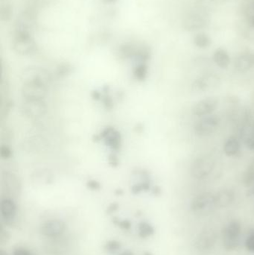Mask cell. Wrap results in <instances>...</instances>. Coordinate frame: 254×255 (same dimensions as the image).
I'll return each instance as SVG.
<instances>
[{"instance_id": "e0dca14e", "label": "cell", "mask_w": 254, "mask_h": 255, "mask_svg": "<svg viewBox=\"0 0 254 255\" xmlns=\"http://www.w3.org/2000/svg\"><path fill=\"white\" fill-rule=\"evenodd\" d=\"M155 230L151 224L142 222L139 225V236L142 239H146L155 234Z\"/></svg>"}, {"instance_id": "52a82bcc", "label": "cell", "mask_w": 254, "mask_h": 255, "mask_svg": "<svg viewBox=\"0 0 254 255\" xmlns=\"http://www.w3.org/2000/svg\"><path fill=\"white\" fill-rule=\"evenodd\" d=\"M254 67V54L244 52L235 58L234 68L239 73H245Z\"/></svg>"}, {"instance_id": "cb8c5ba5", "label": "cell", "mask_w": 254, "mask_h": 255, "mask_svg": "<svg viewBox=\"0 0 254 255\" xmlns=\"http://www.w3.org/2000/svg\"><path fill=\"white\" fill-rule=\"evenodd\" d=\"M119 205L118 204H116V203H114V204H111V205L109 206V207H108V209H107V213L108 214H111V213H114V212H115L116 210L118 209Z\"/></svg>"}, {"instance_id": "ba28073f", "label": "cell", "mask_w": 254, "mask_h": 255, "mask_svg": "<svg viewBox=\"0 0 254 255\" xmlns=\"http://www.w3.org/2000/svg\"><path fill=\"white\" fill-rule=\"evenodd\" d=\"M0 210L6 224L11 225L17 215V206L14 202L11 199H3L0 204Z\"/></svg>"}, {"instance_id": "7a4b0ae2", "label": "cell", "mask_w": 254, "mask_h": 255, "mask_svg": "<svg viewBox=\"0 0 254 255\" xmlns=\"http://www.w3.org/2000/svg\"><path fill=\"white\" fill-rule=\"evenodd\" d=\"M221 122V118L218 115L212 113L209 116H204L194 125V133L198 138L210 136L218 130Z\"/></svg>"}, {"instance_id": "5b68a950", "label": "cell", "mask_w": 254, "mask_h": 255, "mask_svg": "<svg viewBox=\"0 0 254 255\" xmlns=\"http://www.w3.org/2000/svg\"><path fill=\"white\" fill-rule=\"evenodd\" d=\"M219 101L215 97H207L197 102L192 107V113L197 117L212 114L218 108Z\"/></svg>"}, {"instance_id": "4fadbf2b", "label": "cell", "mask_w": 254, "mask_h": 255, "mask_svg": "<svg viewBox=\"0 0 254 255\" xmlns=\"http://www.w3.org/2000/svg\"><path fill=\"white\" fill-rule=\"evenodd\" d=\"M215 238H216V236H215V233L212 232V231H206V232L202 233L197 239L195 245L198 249L205 250V249H210L211 246H212V245H214Z\"/></svg>"}, {"instance_id": "4316f807", "label": "cell", "mask_w": 254, "mask_h": 255, "mask_svg": "<svg viewBox=\"0 0 254 255\" xmlns=\"http://www.w3.org/2000/svg\"><path fill=\"white\" fill-rule=\"evenodd\" d=\"M143 255H153L152 254L150 253V252H145V253L143 254Z\"/></svg>"}, {"instance_id": "484cf974", "label": "cell", "mask_w": 254, "mask_h": 255, "mask_svg": "<svg viewBox=\"0 0 254 255\" xmlns=\"http://www.w3.org/2000/svg\"><path fill=\"white\" fill-rule=\"evenodd\" d=\"M120 255H133V252H130V251H126V252H123V253L120 254Z\"/></svg>"}, {"instance_id": "d4e9b609", "label": "cell", "mask_w": 254, "mask_h": 255, "mask_svg": "<svg viewBox=\"0 0 254 255\" xmlns=\"http://www.w3.org/2000/svg\"><path fill=\"white\" fill-rule=\"evenodd\" d=\"M249 25L251 26V27L254 28V14L249 17Z\"/></svg>"}, {"instance_id": "ac0fdd59", "label": "cell", "mask_w": 254, "mask_h": 255, "mask_svg": "<svg viewBox=\"0 0 254 255\" xmlns=\"http://www.w3.org/2000/svg\"><path fill=\"white\" fill-rule=\"evenodd\" d=\"M242 182L246 187H251L254 184V163L244 172Z\"/></svg>"}, {"instance_id": "8992f818", "label": "cell", "mask_w": 254, "mask_h": 255, "mask_svg": "<svg viewBox=\"0 0 254 255\" xmlns=\"http://www.w3.org/2000/svg\"><path fill=\"white\" fill-rule=\"evenodd\" d=\"M67 225L61 219H51L41 224L40 233L44 237H57L65 232Z\"/></svg>"}, {"instance_id": "44dd1931", "label": "cell", "mask_w": 254, "mask_h": 255, "mask_svg": "<svg viewBox=\"0 0 254 255\" xmlns=\"http://www.w3.org/2000/svg\"><path fill=\"white\" fill-rule=\"evenodd\" d=\"M245 248L248 252L254 253V232L249 234L245 240Z\"/></svg>"}, {"instance_id": "5bb4252c", "label": "cell", "mask_w": 254, "mask_h": 255, "mask_svg": "<svg viewBox=\"0 0 254 255\" xmlns=\"http://www.w3.org/2000/svg\"><path fill=\"white\" fill-rule=\"evenodd\" d=\"M207 21L205 17L195 14L187 17L185 20V29L188 31H195L202 29L206 26Z\"/></svg>"}, {"instance_id": "603a6c76", "label": "cell", "mask_w": 254, "mask_h": 255, "mask_svg": "<svg viewBox=\"0 0 254 255\" xmlns=\"http://www.w3.org/2000/svg\"><path fill=\"white\" fill-rule=\"evenodd\" d=\"M13 255H33L31 252L24 248L19 247L14 249Z\"/></svg>"}, {"instance_id": "f1b7e54d", "label": "cell", "mask_w": 254, "mask_h": 255, "mask_svg": "<svg viewBox=\"0 0 254 255\" xmlns=\"http://www.w3.org/2000/svg\"><path fill=\"white\" fill-rule=\"evenodd\" d=\"M253 8H254V2H253Z\"/></svg>"}, {"instance_id": "d6986e66", "label": "cell", "mask_w": 254, "mask_h": 255, "mask_svg": "<svg viewBox=\"0 0 254 255\" xmlns=\"http://www.w3.org/2000/svg\"><path fill=\"white\" fill-rule=\"evenodd\" d=\"M121 248V243L117 240H109L105 245V250L109 253H115L120 250Z\"/></svg>"}, {"instance_id": "277c9868", "label": "cell", "mask_w": 254, "mask_h": 255, "mask_svg": "<svg viewBox=\"0 0 254 255\" xmlns=\"http://www.w3.org/2000/svg\"><path fill=\"white\" fill-rule=\"evenodd\" d=\"M213 207H216L215 194L209 192L198 194L192 199L190 203L191 210L195 213H206Z\"/></svg>"}, {"instance_id": "2e32d148", "label": "cell", "mask_w": 254, "mask_h": 255, "mask_svg": "<svg viewBox=\"0 0 254 255\" xmlns=\"http://www.w3.org/2000/svg\"><path fill=\"white\" fill-rule=\"evenodd\" d=\"M193 43L195 47L199 49L208 48L211 45V38L205 32H199L194 36Z\"/></svg>"}, {"instance_id": "6da1fadb", "label": "cell", "mask_w": 254, "mask_h": 255, "mask_svg": "<svg viewBox=\"0 0 254 255\" xmlns=\"http://www.w3.org/2000/svg\"><path fill=\"white\" fill-rule=\"evenodd\" d=\"M242 225L237 220H232L223 228L221 231L223 246L227 251H234L241 243Z\"/></svg>"}, {"instance_id": "9a60e30c", "label": "cell", "mask_w": 254, "mask_h": 255, "mask_svg": "<svg viewBox=\"0 0 254 255\" xmlns=\"http://www.w3.org/2000/svg\"><path fill=\"white\" fill-rule=\"evenodd\" d=\"M25 110L28 112L29 114L32 115V116H40V115L42 114L45 108L41 100H28Z\"/></svg>"}, {"instance_id": "ffe728a7", "label": "cell", "mask_w": 254, "mask_h": 255, "mask_svg": "<svg viewBox=\"0 0 254 255\" xmlns=\"http://www.w3.org/2000/svg\"><path fill=\"white\" fill-rule=\"evenodd\" d=\"M113 222L114 225L118 226L119 228H122V229L128 230L131 228V222L127 219H124V220H120L117 218H114L113 219Z\"/></svg>"}, {"instance_id": "83f0119b", "label": "cell", "mask_w": 254, "mask_h": 255, "mask_svg": "<svg viewBox=\"0 0 254 255\" xmlns=\"http://www.w3.org/2000/svg\"><path fill=\"white\" fill-rule=\"evenodd\" d=\"M0 255H7L5 253V252H2V251H1L0 252Z\"/></svg>"}, {"instance_id": "30bf717a", "label": "cell", "mask_w": 254, "mask_h": 255, "mask_svg": "<svg viewBox=\"0 0 254 255\" xmlns=\"http://www.w3.org/2000/svg\"><path fill=\"white\" fill-rule=\"evenodd\" d=\"M240 141L236 137H230L228 139L226 140L223 146V151L227 157H237L241 153Z\"/></svg>"}, {"instance_id": "7402d4cb", "label": "cell", "mask_w": 254, "mask_h": 255, "mask_svg": "<svg viewBox=\"0 0 254 255\" xmlns=\"http://www.w3.org/2000/svg\"><path fill=\"white\" fill-rule=\"evenodd\" d=\"M245 145L248 147L250 150L254 152V133L247 137L245 140Z\"/></svg>"}, {"instance_id": "7c38bea8", "label": "cell", "mask_w": 254, "mask_h": 255, "mask_svg": "<svg viewBox=\"0 0 254 255\" xmlns=\"http://www.w3.org/2000/svg\"><path fill=\"white\" fill-rule=\"evenodd\" d=\"M218 79L214 77H202L195 79L192 85V89L197 92H205L208 89L216 85Z\"/></svg>"}, {"instance_id": "8fae6325", "label": "cell", "mask_w": 254, "mask_h": 255, "mask_svg": "<svg viewBox=\"0 0 254 255\" xmlns=\"http://www.w3.org/2000/svg\"><path fill=\"white\" fill-rule=\"evenodd\" d=\"M212 59L216 66L223 70L228 68L230 62H231L230 54L227 52V50L222 48L217 49L214 51Z\"/></svg>"}, {"instance_id": "3957f363", "label": "cell", "mask_w": 254, "mask_h": 255, "mask_svg": "<svg viewBox=\"0 0 254 255\" xmlns=\"http://www.w3.org/2000/svg\"><path fill=\"white\" fill-rule=\"evenodd\" d=\"M215 162L211 157H201L193 162L191 173L196 179H205L211 175L215 169Z\"/></svg>"}, {"instance_id": "9c48e42d", "label": "cell", "mask_w": 254, "mask_h": 255, "mask_svg": "<svg viewBox=\"0 0 254 255\" xmlns=\"http://www.w3.org/2000/svg\"><path fill=\"white\" fill-rule=\"evenodd\" d=\"M234 200L235 193L231 189H222L215 194V205L221 208L229 207Z\"/></svg>"}]
</instances>
